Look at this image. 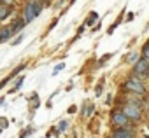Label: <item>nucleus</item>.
<instances>
[{
    "label": "nucleus",
    "mask_w": 149,
    "mask_h": 138,
    "mask_svg": "<svg viewBox=\"0 0 149 138\" xmlns=\"http://www.w3.org/2000/svg\"><path fill=\"white\" fill-rule=\"evenodd\" d=\"M42 11V2L40 0H28L25 4V11H23V19L25 23L33 21V18H37Z\"/></svg>",
    "instance_id": "f257e3e1"
},
{
    "label": "nucleus",
    "mask_w": 149,
    "mask_h": 138,
    "mask_svg": "<svg viewBox=\"0 0 149 138\" xmlns=\"http://www.w3.org/2000/svg\"><path fill=\"white\" fill-rule=\"evenodd\" d=\"M125 88H126L128 91L135 93V95H144V93H146V88H144L142 81L137 79V77H130V79L125 82Z\"/></svg>",
    "instance_id": "20e7f679"
},
{
    "label": "nucleus",
    "mask_w": 149,
    "mask_h": 138,
    "mask_svg": "<svg viewBox=\"0 0 149 138\" xmlns=\"http://www.w3.org/2000/svg\"><path fill=\"white\" fill-rule=\"evenodd\" d=\"M133 74H135L137 79H140V77L144 79V77L149 75V61L146 58H140L133 63Z\"/></svg>",
    "instance_id": "7ed1b4c3"
},
{
    "label": "nucleus",
    "mask_w": 149,
    "mask_h": 138,
    "mask_svg": "<svg viewBox=\"0 0 149 138\" xmlns=\"http://www.w3.org/2000/svg\"><path fill=\"white\" fill-rule=\"evenodd\" d=\"M65 128H67V122H65V121H63V122H61V124H60V131H63V129H65Z\"/></svg>",
    "instance_id": "ddd939ff"
},
{
    "label": "nucleus",
    "mask_w": 149,
    "mask_h": 138,
    "mask_svg": "<svg viewBox=\"0 0 149 138\" xmlns=\"http://www.w3.org/2000/svg\"><path fill=\"white\" fill-rule=\"evenodd\" d=\"M111 121H112V124H114L116 128H123V126L128 124V117L123 114V110H116V112H112Z\"/></svg>",
    "instance_id": "39448f33"
},
{
    "label": "nucleus",
    "mask_w": 149,
    "mask_h": 138,
    "mask_svg": "<svg viewBox=\"0 0 149 138\" xmlns=\"http://www.w3.org/2000/svg\"><path fill=\"white\" fill-rule=\"evenodd\" d=\"M142 54H144V58L149 61V44H146V47H144V51H142Z\"/></svg>",
    "instance_id": "1a4fd4ad"
},
{
    "label": "nucleus",
    "mask_w": 149,
    "mask_h": 138,
    "mask_svg": "<svg viewBox=\"0 0 149 138\" xmlns=\"http://www.w3.org/2000/svg\"><path fill=\"white\" fill-rule=\"evenodd\" d=\"M63 66H65V65H63V63H60V65H58V66L54 68V74H56V72H60V70H61V68H63Z\"/></svg>",
    "instance_id": "f8f14e48"
},
{
    "label": "nucleus",
    "mask_w": 149,
    "mask_h": 138,
    "mask_svg": "<svg viewBox=\"0 0 149 138\" xmlns=\"http://www.w3.org/2000/svg\"><path fill=\"white\" fill-rule=\"evenodd\" d=\"M21 40H23V35H19V37H18V39H16V40L13 42V46H18V44L21 42Z\"/></svg>",
    "instance_id": "9d476101"
},
{
    "label": "nucleus",
    "mask_w": 149,
    "mask_h": 138,
    "mask_svg": "<svg viewBox=\"0 0 149 138\" xmlns=\"http://www.w3.org/2000/svg\"><path fill=\"white\" fill-rule=\"evenodd\" d=\"M123 114L128 117V121H133V122H139L142 119V107L137 105V103H126L123 107Z\"/></svg>",
    "instance_id": "f03ea898"
},
{
    "label": "nucleus",
    "mask_w": 149,
    "mask_h": 138,
    "mask_svg": "<svg viewBox=\"0 0 149 138\" xmlns=\"http://www.w3.org/2000/svg\"><path fill=\"white\" fill-rule=\"evenodd\" d=\"M111 138H135V133L133 129H128L126 126H123V128H118Z\"/></svg>",
    "instance_id": "423d86ee"
},
{
    "label": "nucleus",
    "mask_w": 149,
    "mask_h": 138,
    "mask_svg": "<svg viewBox=\"0 0 149 138\" xmlns=\"http://www.w3.org/2000/svg\"><path fill=\"white\" fill-rule=\"evenodd\" d=\"M144 138H149V136H144Z\"/></svg>",
    "instance_id": "2eb2a0df"
},
{
    "label": "nucleus",
    "mask_w": 149,
    "mask_h": 138,
    "mask_svg": "<svg viewBox=\"0 0 149 138\" xmlns=\"http://www.w3.org/2000/svg\"><path fill=\"white\" fill-rule=\"evenodd\" d=\"M11 35H13V26H6V28H2V30H0V42H6Z\"/></svg>",
    "instance_id": "0eeeda50"
},
{
    "label": "nucleus",
    "mask_w": 149,
    "mask_h": 138,
    "mask_svg": "<svg viewBox=\"0 0 149 138\" xmlns=\"http://www.w3.org/2000/svg\"><path fill=\"white\" fill-rule=\"evenodd\" d=\"M11 16V7L9 6H0V21H6Z\"/></svg>",
    "instance_id": "6e6552de"
},
{
    "label": "nucleus",
    "mask_w": 149,
    "mask_h": 138,
    "mask_svg": "<svg viewBox=\"0 0 149 138\" xmlns=\"http://www.w3.org/2000/svg\"><path fill=\"white\" fill-rule=\"evenodd\" d=\"M147 117H149V101H147Z\"/></svg>",
    "instance_id": "4468645a"
},
{
    "label": "nucleus",
    "mask_w": 149,
    "mask_h": 138,
    "mask_svg": "<svg viewBox=\"0 0 149 138\" xmlns=\"http://www.w3.org/2000/svg\"><path fill=\"white\" fill-rule=\"evenodd\" d=\"M130 61H132V63H135V61H137V54H135V52H133V54H130Z\"/></svg>",
    "instance_id": "9b49d317"
}]
</instances>
